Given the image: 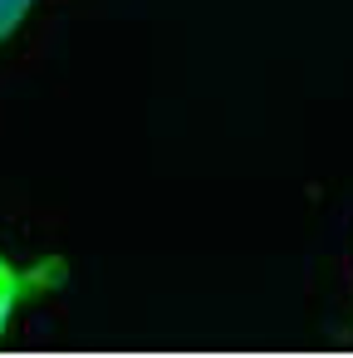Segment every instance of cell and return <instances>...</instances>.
Instances as JSON below:
<instances>
[{"label":"cell","mask_w":353,"mask_h":358,"mask_svg":"<svg viewBox=\"0 0 353 358\" xmlns=\"http://www.w3.org/2000/svg\"><path fill=\"white\" fill-rule=\"evenodd\" d=\"M59 285H64V260L59 255H50V260H10L0 250V338L15 329V319L35 299L55 294Z\"/></svg>","instance_id":"obj_1"},{"label":"cell","mask_w":353,"mask_h":358,"mask_svg":"<svg viewBox=\"0 0 353 358\" xmlns=\"http://www.w3.org/2000/svg\"><path fill=\"white\" fill-rule=\"evenodd\" d=\"M30 10H35V0H0V45H6V40L25 25Z\"/></svg>","instance_id":"obj_2"}]
</instances>
